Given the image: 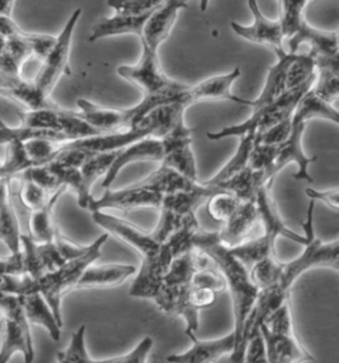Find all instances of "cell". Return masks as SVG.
<instances>
[{
	"label": "cell",
	"mask_w": 339,
	"mask_h": 363,
	"mask_svg": "<svg viewBox=\"0 0 339 363\" xmlns=\"http://www.w3.org/2000/svg\"><path fill=\"white\" fill-rule=\"evenodd\" d=\"M163 201V195L148 187L140 186L138 183L129 186L126 189L113 191L106 189L105 194L99 198L90 199L88 210L90 211H105V210H118V211H133L140 208H155L160 210Z\"/></svg>",
	"instance_id": "cell-9"
},
{
	"label": "cell",
	"mask_w": 339,
	"mask_h": 363,
	"mask_svg": "<svg viewBox=\"0 0 339 363\" xmlns=\"http://www.w3.org/2000/svg\"><path fill=\"white\" fill-rule=\"evenodd\" d=\"M290 53H297L301 44L310 45L313 56H338V32L316 30L305 21L299 30L288 39Z\"/></svg>",
	"instance_id": "cell-20"
},
{
	"label": "cell",
	"mask_w": 339,
	"mask_h": 363,
	"mask_svg": "<svg viewBox=\"0 0 339 363\" xmlns=\"http://www.w3.org/2000/svg\"><path fill=\"white\" fill-rule=\"evenodd\" d=\"M163 158V143L160 138L146 137L140 141L133 142L129 146L117 152L109 170L105 174L102 187L109 189L111 183L128 164L134 162H162Z\"/></svg>",
	"instance_id": "cell-16"
},
{
	"label": "cell",
	"mask_w": 339,
	"mask_h": 363,
	"mask_svg": "<svg viewBox=\"0 0 339 363\" xmlns=\"http://www.w3.org/2000/svg\"><path fill=\"white\" fill-rule=\"evenodd\" d=\"M282 267H284V262H279L276 255L269 256L250 267L248 269L250 280L257 286L259 291L269 289L279 284Z\"/></svg>",
	"instance_id": "cell-35"
},
{
	"label": "cell",
	"mask_w": 339,
	"mask_h": 363,
	"mask_svg": "<svg viewBox=\"0 0 339 363\" xmlns=\"http://www.w3.org/2000/svg\"><path fill=\"white\" fill-rule=\"evenodd\" d=\"M248 7H250L253 19H255L253 24L248 27H244L238 21H232L230 28L244 40L268 47L276 53L277 57L285 55L287 51L282 47L284 30H282L281 21L279 19L269 21L268 18H265L260 10L257 0H248Z\"/></svg>",
	"instance_id": "cell-12"
},
{
	"label": "cell",
	"mask_w": 339,
	"mask_h": 363,
	"mask_svg": "<svg viewBox=\"0 0 339 363\" xmlns=\"http://www.w3.org/2000/svg\"><path fill=\"white\" fill-rule=\"evenodd\" d=\"M64 142H56L48 138H32L23 142L24 150L30 162V166H44L55 160Z\"/></svg>",
	"instance_id": "cell-38"
},
{
	"label": "cell",
	"mask_w": 339,
	"mask_h": 363,
	"mask_svg": "<svg viewBox=\"0 0 339 363\" xmlns=\"http://www.w3.org/2000/svg\"><path fill=\"white\" fill-rule=\"evenodd\" d=\"M53 242L56 244L57 250L60 251L61 256H62L67 262L80 257L81 255H84V253L88 251V248H89V245H80V244L70 242L65 236L61 235L59 230H57V233L55 235Z\"/></svg>",
	"instance_id": "cell-50"
},
{
	"label": "cell",
	"mask_w": 339,
	"mask_h": 363,
	"mask_svg": "<svg viewBox=\"0 0 339 363\" xmlns=\"http://www.w3.org/2000/svg\"><path fill=\"white\" fill-rule=\"evenodd\" d=\"M200 224L194 215H189L169 239L162 242L158 253L146 262H142L140 273L130 288V296L152 300L160 291V284L169 269L170 264L182 253L194 248V240L200 231Z\"/></svg>",
	"instance_id": "cell-3"
},
{
	"label": "cell",
	"mask_w": 339,
	"mask_h": 363,
	"mask_svg": "<svg viewBox=\"0 0 339 363\" xmlns=\"http://www.w3.org/2000/svg\"><path fill=\"white\" fill-rule=\"evenodd\" d=\"M244 363H269L265 343L261 333H255L250 338L244 352Z\"/></svg>",
	"instance_id": "cell-49"
},
{
	"label": "cell",
	"mask_w": 339,
	"mask_h": 363,
	"mask_svg": "<svg viewBox=\"0 0 339 363\" xmlns=\"http://www.w3.org/2000/svg\"><path fill=\"white\" fill-rule=\"evenodd\" d=\"M137 273L134 265L109 264V265H90L82 273L76 289H105L125 283Z\"/></svg>",
	"instance_id": "cell-21"
},
{
	"label": "cell",
	"mask_w": 339,
	"mask_h": 363,
	"mask_svg": "<svg viewBox=\"0 0 339 363\" xmlns=\"http://www.w3.org/2000/svg\"><path fill=\"white\" fill-rule=\"evenodd\" d=\"M192 342L191 349L182 354H171L166 361L170 363H215L221 357L232 354L235 349L233 332L216 340L201 341L195 333L186 334Z\"/></svg>",
	"instance_id": "cell-17"
},
{
	"label": "cell",
	"mask_w": 339,
	"mask_h": 363,
	"mask_svg": "<svg viewBox=\"0 0 339 363\" xmlns=\"http://www.w3.org/2000/svg\"><path fill=\"white\" fill-rule=\"evenodd\" d=\"M1 341H0V363H9L16 353L24 357V362L35 359V349L30 334V325L26 318L23 305H19L9 314L0 317Z\"/></svg>",
	"instance_id": "cell-7"
},
{
	"label": "cell",
	"mask_w": 339,
	"mask_h": 363,
	"mask_svg": "<svg viewBox=\"0 0 339 363\" xmlns=\"http://www.w3.org/2000/svg\"><path fill=\"white\" fill-rule=\"evenodd\" d=\"M240 74H241L240 68H236L235 71L230 72L227 74L213 76L207 80L201 81L195 86H189L182 93L180 104L187 109L190 105L196 102L228 100V101L252 108L250 100L241 99L230 91L233 82L239 79Z\"/></svg>",
	"instance_id": "cell-13"
},
{
	"label": "cell",
	"mask_w": 339,
	"mask_h": 363,
	"mask_svg": "<svg viewBox=\"0 0 339 363\" xmlns=\"http://www.w3.org/2000/svg\"><path fill=\"white\" fill-rule=\"evenodd\" d=\"M32 138H48L56 142H70V137H67L64 133L53 130H40V129H32L19 125L16 128H11L0 120V145H9L10 142H26Z\"/></svg>",
	"instance_id": "cell-32"
},
{
	"label": "cell",
	"mask_w": 339,
	"mask_h": 363,
	"mask_svg": "<svg viewBox=\"0 0 339 363\" xmlns=\"http://www.w3.org/2000/svg\"><path fill=\"white\" fill-rule=\"evenodd\" d=\"M274 247L276 240L270 239L267 235H261L256 239H248L239 245L230 248V251L247 269H250L256 262L276 255Z\"/></svg>",
	"instance_id": "cell-30"
},
{
	"label": "cell",
	"mask_w": 339,
	"mask_h": 363,
	"mask_svg": "<svg viewBox=\"0 0 339 363\" xmlns=\"http://www.w3.org/2000/svg\"><path fill=\"white\" fill-rule=\"evenodd\" d=\"M39 292L38 281L28 274H0V293L26 296Z\"/></svg>",
	"instance_id": "cell-45"
},
{
	"label": "cell",
	"mask_w": 339,
	"mask_h": 363,
	"mask_svg": "<svg viewBox=\"0 0 339 363\" xmlns=\"http://www.w3.org/2000/svg\"><path fill=\"white\" fill-rule=\"evenodd\" d=\"M21 305L26 318L30 326L38 325L44 328L53 341H60L61 325L57 323L50 305L39 292L21 296Z\"/></svg>",
	"instance_id": "cell-26"
},
{
	"label": "cell",
	"mask_w": 339,
	"mask_h": 363,
	"mask_svg": "<svg viewBox=\"0 0 339 363\" xmlns=\"http://www.w3.org/2000/svg\"><path fill=\"white\" fill-rule=\"evenodd\" d=\"M0 274H24L21 251L10 253L9 256H0Z\"/></svg>",
	"instance_id": "cell-51"
},
{
	"label": "cell",
	"mask_w": 339,
	"mask_h": 363,
	"mask_svg": "<svg viewBox=\"0 0 339 363\" xmlns=\"http://www.w3.org/2000/svg\"><path fill=\"white\" fill-rule=\"evenodd\" d=\"M0 96L21 104L26 111L56 106L55 102L50 101V99H45L36 89L32 80H26L23 76L0 73Z\"/></svg>",
	"instance_id": "cell-19"
},
{
	"label": "cell",
	"mask_w": 339,
	"mask_h": 363,
	"mask_svg": "<svg viewBox=\"0 0 339 363\" xmlns=\"http://www.w3.org/2000/svg\"><path fill=\"white\" fill-rule=\"evenodd\" d=\"M21 191H19V198H21V202L23 203V206L26 208H28L30 211L39 210L43 206H45L48 201H50V196L55 194V192L50 194V192L45 191L39 184H36V183H33L32 181H28V179L21 178Z\"/></svg>",
	"instance_id": "cell-46"
},
{
	"label": "cell",
	"mask_w": 339,
	"mask_h": 363,
	"mask_svg": "<svg viewBox=\"0 0 339 363\" xmlns=\"http://www.w3.org/2000/svg\"><path fill=\"white\" fill-rule=\"evenodd\" d=\"M194 248H198L210 257L226 280L233 303L235 315V347L238 346L243 328L253 305L257 300L259 289L250 280L248 269L230 253V248L219 240V233H209L200 228L194 240Z\"/></svg>",
	"instance_id": "cell-2"
},
{
	"label": "cell",
	"mask_w": 339,
	"mask_h": 363,
	"mask_svg": "<svg viewBox=\"0 0 339 363\" xmlns=\"http://www.w3.org/2000/svg\"><path fill=\"white\" fill-rule=\"evenodd\" d=\"M240 203L236 196L232 194L221 191L212 195L207 201V210L212 216V219L218 222L226 223L235 211L239 208Z\"/></svg>",
	"instance_id": "cell-41"
},
{
	"label": "cell",
	"mask_w": 339,
	"mask_h": 363,
	"mask_svg": "<svg viewBox=\"0 0 339 363\" xmlns=\"http://www.w3.org/2000/svg\"><path fill=\"white\" fill-rule=\"evenodd\" d=\"M163 1L165 0H106V6L118 15L138 16L154 12Z\"/></svg>",
	"instance_id": "cell-44"
},
{
	"label": "cell",
	"mask_w": 339,
	"mask_h": 363,
	"mask_svg": "<svg viewBox=\"0 0 339 363\" xmlns=\"http://www.w3.org/2000/svg\"><path fill=\"white\" fill-rule=\"evenodd\" d=\"M4 44H6V39L0 38V55H1V52L4 50Z\"/></svg>",
	"instance_id": "cell-57"
},
{
	"label": "cell",
	"mask_w": 339,
	"mask_h": 363,
	"mask_svg": "<svg viewBox=\"0 0 339 363\" xmlns=\"http://www.w3.org/2000/svg\"><path fill=\"white\" fill-rule=\"evenodd\" d=\"M279 1V19L284 39L291 38L299 27L306 21L305 9L308 7L310 0H276Z\"/></svg>",
	"instance_id": "cell-33"
},
{
	"label": "cell",
	"mask_w": 339,
	"mask_h": 363,
	"mask_svg": "<svg viewBox=\"0 0 339 363\" xmlns=\"http://www.w3.org/2000/svg\"><path fill=\"white\" fill-rule=\"evenodd\" d=\"M291 118H293V116L285 118L284 121L279 122L277 125L272 126L268 130L260 133V134H257V137H256V142L265 143V145H272V146H279L281 143L287 141L290 135Z\"/></svg>",
	"instance_id": "cell-48"
},
{
	"label": "cell",
	"mask_w": 339,
	"mask_h": 363,
	"mask_svg": "<svg viewBox=\"0 0 339 363\" xmlns=\"http://www.w3.org/2000/svg\"><path fill=\"white\" fill-rule=\"evenodd\" d=\"M81 13L82 10L77 9L70 15V21H67L64 30H61L60 35L56 38V43L47 55V57L41 61V68L38 72L36 77L32 80L36 89L40 91L45 99H50V93L62 74L70 76V44Z\"/></svg>",
	"instance_id": "cell-6"
},
{
	"label": "cell",
	"mask_w": 339,
	"mask_h": 363,
	"mask_svg": "<svg viewBox=\"0 0 339 363\" xmlns=\"http://www.w3.org/2000/svg\"><path fill=\"white\" fill-rule=\"evenodd\" d=\"M1 163H3V161L0 160V178H6L4 174H3V166H1Z\"/></svg>",
	"instance_id": "cell-58"
},
{
	"label": "cell",
	"mask_w": 339,
	"mask_h": 363,
	"mask_svg": "<svg viewBox=\"0 0 339 363\" xmlns=\"http://www.w3.org/2000/svg\"><path fill=\"white\" fill-rule=\"evenodd\" d=\"M306 120L297 113H293L291 118V131L288 140L281 143L277 150V157L272 169V177L276 178L285 166L289 163H296L299 166V172L294 174V179L306 181L311 183L313 178L310 177L308 167L310 163L317 161V157H308L302 147V137L306 129Z\"/></svg>",
	"instance_id": "cell-11"
},
{
	"label": "cell",
	"mask_w": 339,
	"mask_h": 363,
	"mask_svg": "<svg viewBox=\"0 0 339 363\" xmlns=\"http://www.w3.org/2000/svg\"><path fill=\"white\" fill-rule=\"evenodd\" d=\"M186 1H187V0H186Z\"/></svg>",
	"instance_id": "cell-59"
},
{
	"label": "cell",
	"mask_w": 339,
	"mask_h": 363,
	"mask_svg": "<svg viewBox=\"0 0 339 363\" xmlns=\"http://www.w3.org/2000/svg\"><path fill=\"white\" fill-rule=\"evenodd\" d=\"M316 62V79L311 91L330 105L338 101V56H313Z\"/></svg>",
	"instance_id": "cell-23"
},
{
	"label": "cell",
	"mask_w": 339,
	"mask_h": 363,
	"mask_svg": "<svg viewBox=\"0 0 339 363\" xmlns=\"http://www.w3.org/2000/svg\"><path fill=\"white\" fill-rule=\"evenodd\" d=\"M260 333L265 343V350L269 363L314 362V357L299 342L296 330L272 332L262 323Z\"/></svg>",
	"instance_id": "cell-15"
},
{
	"label": "cell",
	"mask_w": 339,
	"mask_h": 363,
	"mask_svg": "<svg viewBox=\"0 0 339 363\" xmlns=\"http://www.w3.org/2000/svg\"><path fill=\"white\" fill-rule=\"evenodd\" d=\"M296 53H290L287 52L285 55L277 57L279 61L270 68L265 81V86L261 91L259 99H256L255 101H252V109L253 111H259L265 106H268L269 104L274 101L279 96H281L284 91H287L285 86V76H287V69L290 61L293 60Z\"/></svg>",
	"instance_id": "cell-28"
},
{
	"label": "cell",
	"mask_w": 339,
	"mask_h": 363,
	"mask_svg": "<svg viewBox=\"0 0 339 363\" xmlns=\"http://www.w3.org/2000/svg\"><path fill=\"white\" fill-rule=\"evenodd\" d=\"M65 190H67L65 187H61L60 190H57L50 196V201L45 206H43L39 210L30 211L28 236L33 242L38 244L53 242L55 235L59 230L53 218V208Z\"/></svg>",
	"instance_id": "cell-27"
},
{
	"label": "cell",
	"mask_w": 339,
	"mask_h": 363,
	"mask_svg": "<svg viewBox=\"0 0 339 363\" xmlns=\"http://www.w3.org/2000/svg\"><path fill=\"white\" fill-rule=\"evenodd\" d=\"M314 207L316 201H311L308 208L306 220L302 222V228L308 242L304 245V251L297 259L289 262H284L282 273L279 277V286L281 291L290 293L293 284L299 276L313 268L326 267L334 271L339 269V239L335 238L331 242H322L314 233Z\"/></svg>",
	"instance_id": "cell-4"
},
{
	"label": "cell",
	"mask_w": 339,
	"mask_h": 363,
	"mask_svg": "<svg viewBox=\"0 0 339 363\" xmlns=\"http://www.w3.org/2000/svg\"><path fill=\"white\" fill-rule=\"evenodd\" d=\"M268 182L264 178V172H255L250 167H245L241 172H236L228 179L220 182L215 187L220 189L221 191L232 194L241 202H250L255 201V195L259 190L260 186L265 184Z\"/></svg>",
	"instance_id": "cell-29"
},
{
	"label": "cell",
	"mask_w": 339,
	"mask_h": 363,
	"mask_svg": "<svg viewBox=\"0 0 339 363\" xmlns=\"http://www.w3.org/2000/svg\"><path fill=\"white\" fill-rule=\"evenodd\" d=\"M272 184L273 182H268L260 186L255 195V206L259 215V223H261L264 228V235L269 236L273 240H276L279 236H282L291 242L305 245L308 242V238L305 235H299L291 231L284 222L276 201L272 195Z\"/></svg>",
	"instance_id": "cell-14"
},
{
	"label": "cell",
	"mask_w": 339,
	"mask_h": 363,
	"mask_svg": "<svg viewBox=\"0 0 339 363\" xmlns=\"http://www.w3.org/2000/svg\"><path fill=\"white\" fill-rule=\"evenodd\" d=\"M61 108L57 105L53 108H43L36 111H26L21 113L23 126L40 129V130L61 131L60 123Z\"/></svg>",
	"instance_id": "cell-39"
},
{
	"label": "cell",
	"mask_w": 339,
	"mask_h": 363,
	"mask_svg": "<svg viewBox=\"0 0 339 363\" xmlns=\"http://www.w3.org/2000/svg\"><path fill=\"white\" fill-rule=\"evenodd\" d=\"M117 152H97V154H91L87 161L84 162V164L80 167L81 177H82V186H84V191L91 196V186L94 184V182L97 181L101 177H105V174L111 166V163L114 161Z\"/></svg>",
	"instance_id": "cell-36"
},
{
	"label": "cell",
	"mask_w": 339,
	"mask_h": 363,
	"mask_svg": "<svg viewBox=\"0 0 339 363\" xmlns=\"http://www.w3.org/2000/svg\"><path fill=\"white\" fill-rule=\"evenodd\" d=\"M305 194L309 196L311 201H319L329 206L334 211L339 210V190L333 189V190H326V191H317L314 189H306Z\"/></svg>",
	"instance_id": "cell-52"
},
{
	"label": "cell",
	"mask_w": 339,
	"mask_h": 363,
	"mask_svg": "<svg viewBox=\"0 0 339 363\" xmlns=\"http://www.w3.org/2000/svg\"><path fill=\"white\" fill-rule=\"evenodd\" d=\"M209 4H210V0H200V11H201V12H206L207 9H209Z\"/></svg>",
	"instance_id": "cell-56"
},
{
	"label": "cell",
	"mask_w": 339,
	"mask_h": 363,
	"mask_svg": "<svg viewBox=\"0 0 339 363\" xmlns=\"http://www.w3.org/2000/svg\"><path fill=\"white\" fill-rule=\"evenodd\" d=\"M28 32L21 30V27L13 21L12 18L0 15V38L4 39H13V38H23Z\"/></svg>",
	"instance_id": "cell-54"
},
{
	"label": "cell",
	"mask_w": 339,
	"mask_h": 363,
	"mask_svg": "<svg viewBox=\"0 0 339 363\" xmlns=\"http://www.w3.org/2000/svg\"><path fill=\"white\" fill-rule=\"evenodd\" d=\"M216 300V293L210 289H191L190 303L196 311L211 306Z\"/></svg>",
	"instance_id": "cell-53"
},
{
	"label": "cell",
	"mask_w": 339,
	"mask_h": 363,
	"mask_svg": "<svg viewBox=\"0 0 339 363\" xmlns=\"http://www.w3.org/2000/svg\"><path fill=\"white\" fill-rule=\"evenodd\" d=\"M259 224V215L255 201L240 203L239 208L226 223L219 231V240L227 248H233L241 242L248 240L256 225Z\"/></svg>",
	"instance_id": "cell-18"
},
{
	"label": "cell",
	"mask_w": 339,
	"mask_h": 363,
	"mask_svg": "<svg viewBox=\"0 0 339 363\" xmlns=\"http://www.w3.org/2000/svg\"><path fill=\"white\" fill-rule=\"evenodd\" d=\"M277 150H279V146L256 142L250 152L248 167L255 172H264L265 181H274V178L272 177V169L277 157Z\"/></svg>",
	"instance_id": "cell-40"
},
{
	"label": "cell",
	"mask_w": 339,
	"mask_h": 363,
	"mask_svg": "<svg viewBox=\"0 0 339 363\" xmlns=\"http://www.w3.org/2000/svg\"><path fill=\"white\" fill-rule=\"evenodd\" d=\"M256 137H257L256 133H248L245 135L239 137V147L235 152V155L230 158V161L227 162V164L215 177H212L209 181L201 182V183L209 187H215L216 184H219L220 182L226 181L232 175H235L236 172L245 169L248 166L250 152L256 143Z\"/></svg>",
	"instance_id": "cell-31"
},
{
	"label": "cell",
	"mask_w": 339,
	"mask_h": 363,
	"mask_svg": "<svg viewBox=\"0 0 339 363\" xmlns=\"http://www.w3.org/2000/svg\"><path fill=\"white\" fill-rule=\"evenodd\" d=\"M85 332H87V326L82 325L77 332L73 333L68 347L57 353V363L91 362L88 352H87Z\"/></svg>",
	"instance_id": "cell-43"
},
{
	"label": "cell",
	"mask_w": 339,
	"mask_h": 363,
	"mask_svg": "<svg viewBox=\"0 0 339 363\" xmlns=\"http://www.w3.org/2000/svg\"><path fill=\"white\" fill-rule=\"evenodd\" d=\"M108 233L101 235L94 242L89 244L88 251L80 257L65 262L59 269L53 272L45 273L38 280V289L44 300L50 305L57 323L62 326V312L61 301L70 292L74 291L80 281L82 273L87 268L99 259L102 252V247L108 242Z\"/></svg>",
	"instance_id": "cell-5"
},
{
	"label": "cell",
	"mask_w": 339,
	"mask_h": 363,
	"mask_svg": "<svg viewBox=\"0 0 339 363\" xmlns=\"http://www.w3.org/2000/svg\"><path fill=\"white\" fill-rule=\"evenodd\" d=\"M186 0H165L151 13L140 36L142 56L135 65H121L117 73L122 79L135 84L143 96H172L179 97L190 85L171 80L160 67L158 48L169 38L178 12L187 9Z\"/></svg>",
	"instance_id": "cell-1"
},
{
	"label": "cell",
	"mask_w": 339,
	"mask_h": 363,
	"mask_svg": "<svg viewBox=\"0 0 339 363\" xmlns=\"http://www.w3.org/2000/svg\"><path fill=\"white\" fill-rule=\"evenodd\" d=\"M314 77H316V62H314L313 55L310 52L304 55L296 53L287 69V76H285L287 91L301 86Z\"/></svg>",
	"instance_id": "cell-37"
},
{
	"label": "cell",
	"mask_w": 339,
	"mask_h": 363,
	"mask_svg": "<svg viewBox=\"0 0 339 363\" xmlns=\"http://www.w3.org/2000/svg\"><path fill=\"white\" fill-rule=\"evenodd\" d=\"M138 184L160 192L163 196L177 192L198 191L204 187L201 182L191 181L183 174L165 164H160L157 172H152L143 181L138 182Z\"/></svg>",
	"instance_id": "cell-25"
},
{
	"label": "cell",
	"mask_w": 339,
	"mask_h": 363,
	"mask_svg": "<svg viewBox=\"0 0 339 363\" xmlns=\"http://www.w3.org/2000/svg\"><path fill=\"white\" fill-rule=\"evenodd\" d=\"M160 141L163 143V158L160 164L177 170L191 181L200 182L192 152V129L186 125L184 118L177 122Z\"/></svg>",
	"instance_id": "cell-8"
},
{
	"label": "cell",
	"mask_w": 339,
	"mask_h": 363,
	"mask_svg": "<svg viewBox=\"0 0 339 363\" xmlns=\"http://www.w3.org/2000/svg\"><path fill=\"white\" fill-rule=\"evenodd\" d=\"M294 113L302 116L306 121L314 118H322L334 122L335 125L339 123V113L333 105L321 100L313 91L310 89L299 102Z\"/></svg>",
	"instance_id": "cell-34"
},
{
	"label": "cell",
	"mask_w": 339,
	"mask_h": 363,
	"mask_svg": "<svg viewBox=\"0 0 339 363\" xmlns=\"http://www.w3.org/2000/svg\"><path fill=\"white\" fill-rule=\"evenodd\" d=\"M91 219L97 225L106 230L109 235H114L122 242L131 245L135 251H138L142 256V262L152 259L160 251L162 242H160L152 233L142 231L134 224L105 211L91 212Z\"/></svg>",
	"instance_id": "cell-10"
},
{
	"label": "cell",
	"mask_w": 339,
	"mask_h": 363,
	"mask_svg": "<svg viewBox=\"0 0 339 363\" xmlns=\"http://www.w3.org/2000/svg\"><path fill=\"white\" fill-rule=\"evenodd\" d=\"M154 346V341L151 337H145L130 353L116 357V358H109V359H100V361H93L90 363H148L150 352Z\"/></svg>",
	"instance_id": "cell-47"
},
{
	"label": "cell",
	"mask_w": 339,
	"mask_h": 363,
	"mask_svg": "<svg viewBox=\"0 0 339 363\" xmlns=\"http://www.w3.org/2000/svg\"><path fill=\"white\" fill-rule=\"evenodd\" d=\"M15 0H0V15L12 18V9Z\"/></svg>",
	"instance_id": "cell-55"
},
{
	"label": "cell",
	"mask_w": 339,
	"mask_h": 363,
	"mask_svg": "<svg viewBox=\"0 0 339 363\" xmlns=\"http://www.w3.org/2000/svg\"><path fill=\"white\" fill-rule=\"evenodd\" d=\"M151 13L138 15V16L116 13L111 18H102L93 26L89 41L93 43L104 38L120 36V35H135L140 38Z\"/></svg>",
	"instance_id": "cell-24"
},
{
	"label": "cell",
	"mask_w": 339,
	"mask_h": 363,
	"mask_svg": "<svg viewBox=\"0 0 339 363\" xmlns=\"http://www.w3.org/2000/svg\"><path fill=\"white\" fill-rule=\"evenodd\" d=\"M192 289H210L212 292L219 293L227 291L226 280L218 271V268L211 262L210 265L198 268L191 277Z\"/></svg>",
	"instance_id": "cell-42"
},
{
	"label": "cell",
	"mask_w": 339,
	"mask_h": 363,
	"mask_svg": "<svg viewBox=\"0 0 339 363\" xmlns=\"http://www.w3.org/2000/svg\"><path fill=\"white\" fill-rule=\"evenodd\" d=\"M11 178H0V242L10 253L21 251V227L11 201Z\"/></svg>",
	"instance_id": "cell-22"
}]
</instances>
